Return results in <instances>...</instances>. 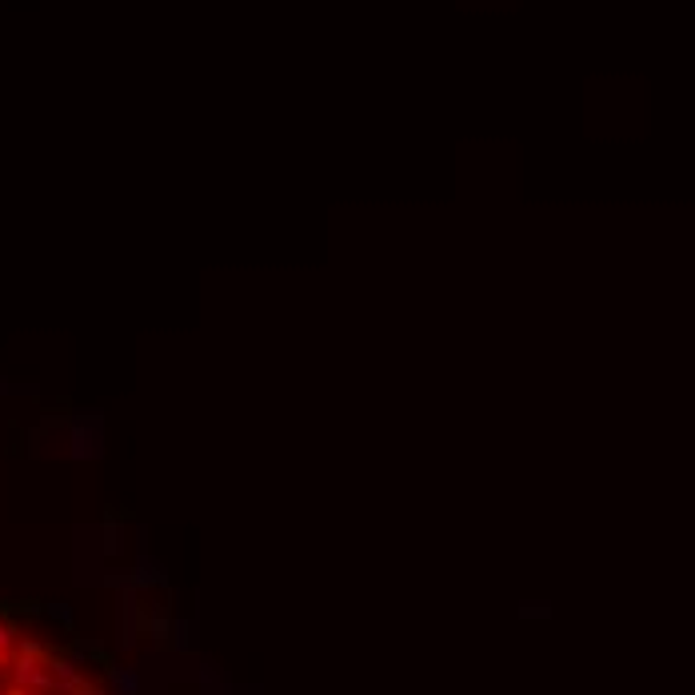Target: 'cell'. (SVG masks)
Here are the masks:
<instances>
[{
	"label": "cell",
	"mask_w": 695,
	"mask_h": 695,
	"mask_svg": "<svg viewBox=\"0 0 695 695\" xmlns=\"http://www.w3.org/2000/svg\"><path fill=\"white\" fill-rule=\"evenodd\" d=\"M0 695H32V691H28V687H16V683H8Z\"/></svg>",
	"instance_id": "3"
},
{
	"label": "cell",
	"mask_w": 695,
	"mask_h": 695,
	"mask_svg": "<svg viewBox=\"0 0 695 695\" xmlns=\"http://www.w3.org/2000/svg\"><path fill=\"white\" fill-rule=\"evenodd\" d=\"M16 647H20V636H16V628L0 620V667H8V663H12Z\"/></svg>",
	"instance_id": "1"
},
{
	"label": "cell",
	"mask_w": 695,
	"mask_h": 695,
	"mask_svg": "<svg viewBox=\"0 0 695 695\" xmlns=\"http://www.w3.org/2000/svg\"><path fill=\"white\" fill-rule=\"evenodd\" d=\"M0 691H4V687H0Z\"/></svg>",
	"instance_id": "4"
},
{
	"label": "cell",
	"mask_w": 695,
	"mask_h": 695,
	"mask_svg": "<svg viewBox=\"0 0 695 695\" xmlns=\"http://www.w3.org/2000/svg\"><path fill=\"white\" fill-rule=\"evenodd\" d=\"M72 695H104V691H100V687H96V683H88V679H80V683H76V691H72Z\"/></svg>",
	"instance_id": "2"
}]
</instances>
